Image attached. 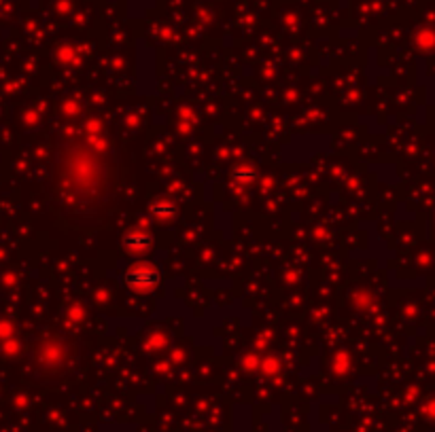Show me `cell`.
<instances>
[{"label": "cell", "instance_id": "1", "mask_svg": "<svg viewBox=\"0 0 435 432\" xmlns=\"http://www.w3.org/2000/svg\"><path fill=\"white\" fill-rule=\"evenodd\" d=\"M124 282L128 288L136 293H149L160 284V269L155 265H130L128 271L124 274Z\"/></svg>", "mask_w": 435, "mask_h": 432}, {"label": "cell", "instance_id": "2", "mask_svg": "<svg viewBox=\"0 0 435 432\" xmlns=\"http://www.w3.org/2000/svg\"><path fill=\"white\" fill-rule=\"evenodd\" d=\"M124 246H126L128 252L140 254L151 246V236L140 232V229H130V232L126 234V238H124Z\"/></svg>", "mask_w": 435, "mask_h": 432}, {"label": "cell", "instance_id": "3", "mask_svg": "<svg viewBox=\"0 0 435 432\" xmlns=\"http://www.w3.org/2000/svg\"><path fill=\"white\" fill-rule=\"evenodd\" d=\"M149 212L153 214V218L166 220V218H172L174 214H177V206H174L170 199H155L149 206Z\"/></svg>", "mask_w": 435, "mask_h": 432}]
</instances>
